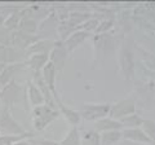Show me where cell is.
Here are the masks:
<instances>
[{"label":"cell","mask_w":155,"mask_h":145,"mask_svg":"<svg viewBox=\"0 0 155 145\" xmlns=\"http://www.w3.org/2000/svg\"><path fill=\"white\" fill-rule=\"evenodd\" d=\"M25 128L13 118L11 109L0 106V135H25Z\"/></svg>","instance_id":"1"},{"label":"cell","mask_w":155,"mask_h":145,"mask_svg":"<svg viewBox=\"0 0 155 145\" xmlns=\"http://www.w3.org/2000/svg\"><path fill=\"white\" fill-rule=\"evenodd\" d=\"M32 115H34V127H35L36 131H41L58 117V112L48 105H39L34 108Z\"/></svg>","instance_id":"2"},{"label":"cell","mask_w":155,"mask_h":145,"mask_svg":"<svg viewBox=\"0 0 155 145\" xmlns=\"http://www.w3.org/2000/svg\"><path fill=\"white\" fill-rule=\"evenodd\" d=\"M21 86L16 82H11L9 84L2 87L0 89V103L2 106H7L11 109V106L21 101Z\"/></svg>","instance_id":"3"},{"label":"cell","mask_w":155,"mask_h":145,"mask_svg":"<svg viewBox=\"0 0 155 145\" xmlns=\"http://www.w3.org/2000/svg\"><path fill=\"white\" fill-rule=\"evenodd\" d=\"M36 40H38V36L31 35V34H26L21 30L12 31V47L17 48V49L22 52H25Z\"/></svg>","instance_id":"4"},{"label":"cell","mask_w":155,"mask_h":145,"mask_svg":"<svg viewBox=\"0 0 155 145\" xmlns=\"http://www.w3.org/2000/svg\"><path fill=\"white\" fill-rule=\"evenodd\" d=\"M25 52L17 49L12 46L9 47H0V62L4 65L8 64H16L19 62V59L22 57V55Z\"/></svg>","instance_id":"5"},{"label":"cell","mask_w":155,"mask_h":145,"mask_svg":"<svg viewBox=\"0 0 155 145\" xmlns=\"http://www.w3.org/2000/svg\"><path fill=\"white\" fill-rule=\"evenodd\" d=\"M56 72H57V69L56 66L52 64L51 61L47 62V65L43 67L41 70V76L44 79L47 87L49 88L52 96H56L57 92H56V88H54V83H56Z\"/></svg>","instance_id":"6"},{"label":"cell","mask_w":155,"mask_h":145,"mask_svg":"<svg viewBox=\"0 0 155 145\" xmlns=\"http://www.w3.org/2000/svg\"><path fill=\"white\" fill-rule=\"evenodd\" d=\"M23 67V64L21 62H16V64H8L4 66V69L0 74V87H4L9 84L11 82L14 80V76H16L17 72Z\"/></svg>","instance_id":"7"},{"label":"cell","mask_w":155,"mask_h":145,"mask_svg":"<svg viewBox=\"0 0 155 145\" xmlns=\"http://www.w3.org/2000/svg\"><path fill=\"white\" fill-rule=\"evenodd\" d=\"M49 61V55H44V53H35V55L27 56L25 61V65L30 66L34 71H40L43 67L47 65V62Z\"/></svg>","instance_id":"8"},{"label":"cell","mask_w":155,"mask_h":145,"mask_svg":"<svg viewBox=\"0 0 155 145\" xmlns=\"http://www.w3.org/2000/svg\"><path fill=\"white\" fill-rule=\"evenodd\" d=\"M53 47H54V43L52 40H36L34 44H31L30 47L25 51L26 56L30 55H35V53H44V55H49V52H52Z\"/></svg>","instance_id":"9"},{"label":"cell","mask_w":155,"mask_h":145,"mask_svg":"<svg viewBox=\"0 0 155 145\" xmlns=\"http://www.w3.org/2000/svg\"><path fill=\"white\" fill-rule=\"evenodd\" d=\"M110 106L109 105H85L83 109V114L84 118L87 119H94L97 117H104L106 113L109 112Z\"/></svg>","instance_id":"10"},{"label":"cell","mask_w":155,"mask_h":145,"mask_svg":"<svg viewBox=\"0 0 155 145\" xmlns=\"http://www.w3.org/2000/svg\"><path fill=\"white\" fill-rule=\"evenodd\" d=\"M27 97L30 100L31 105H34V108L39 105H43L45 103V99L43 96V93L40 92V89L32 82H28L27 83Z\"/></svg>","instance_id":"11"},{"label":"cell","mask_w":155,"mask_h":145,"mask_svg":"<svg viewBox=\"0 0 155 145\" xmlns=\"http://www.w3.org/2000/svg\"><path fill=\"white\" fill-rule=\"evenodd\" d=\"M65 56H66V49L64 46H57L54 44L51 53V62L56 66V69H61L65 62Z\"/></svg>","instance_id":"12"},{"label":"cell","mask_w":155,"mask_h":145,"mask_svg":"<svg viewBox=\"0 0 155 145\" xmlns=\"http://www.w3.org/2000/svg\"><path fill=\"white\" fill-rule=\"evenodd\" d=\"M54 97V100H56V103H57V105H58V108H60V110H61V113L65 115L66 117V119L69 120V122L71 123V124H78V122H79V119H80V115L78 114L76 112H74V110H71V109H69V108H66V106L64 105V103L60 100V97L56 95V96H53Z\"/></svg>","instance_id":"13"},{"label":"cell","mask_w":155,"mask_h":145,"mask_svg":"<svg viewBox=\"0 0 155 145\" xmlns=\"http://www.w3.org/2000/svg\"><path fill=\"white\" fill-rule=\"evenodd\" d=\"M22 9H18V11L13 12L9 14L8 17H5V20H4V27H7L8 30H11V31L18 30V26L22 20Z\"/></svg>","instance_id":"14"},{"label":"cell","mask_w":155,"mask_h":145,"mask_svg":"<svg viewBox=\"0 0 155 145\" xmlns=\"http://www.w3.org/2000/svg\"><path fill=\"white\" fill-rule=\"evenodd\" d=\"M30 136H31V133H28V132L25 135H0V145H13Z\"/></svg>","instance_id":"15"},{"label":"cell","mask_w":155,"mask_h":145,"mask_svg":"<svg viewBox=\"0 0 155 145\" xmlns=\"http://www.w3.org/2000/svg\"><path fill=\"white\" fill-rule=\"evenodd\" d=\"M12 46V31L8 30L4 25L0 26V47Z\"/></svg>","instance_id":"16"},{"label":"cell","mask_w":155,"mask_h":145,"mask_svg":"<svg viewBox=\"0 0 155 145\" xmlns=\"http://www.w3.org/2000/svg\"><path fill=\"white\" fill-rule=\"evenodd\" d=\"M61 145H80L79 143V133H78L76 128H72L71 131L67 133V136L60 143Z\"/></svg>","instance_id":"17"},{"label":"cell","mask_w":155,"mask_h":145,"mask_svg":"<svg viewBox=\"0 0 155 145\" xmlns=\"http://www.w3.org/2000/svg\"><path fill=\"white\" fill-rule=\"evenodd\" d=\"M84 38H85V34H83V32H76V34H74V35H71L65 43L66 49H72V48H74L76 44H79Z\"/></svg>","instance_id":"18"},{"label":"cell","mask_w":155,"mask_h":145,"mask_svg":"<svg viewBox=\"0 0 155 145\" xmlns=\"http://www.w3.org/2000/svg\"><path fill=\"white\" fill-rule=\"evenodd\" d=\"M13 145H34V144L30 143V141H26V139H25V140H21V141H18V143L13 144Z\"/></svg>","instance_id":"19"},{"label":"cell","mask_w":155,"mask_h":145,"mask_svg":"<svg viewBox=\"0 0 155 145\" xmlns=\"http://www.w3.org/2000/svg\"><path fill=\"white\" fill-rule=\"evenodd\" d=\"M4 20H5V18L0 16V26H2V25H4Z\"/></svg>","instance_id":"20"},{"label":"cell","mask_w":155,"mask_h":145,"mask_svg":"<svg viewBox=\"0 0 155 145\" xmlns=\"http://www.w3.org/2000/svg\"><path fill=\"white\" fill-rule=\"evenodd\" d=\"M4 66H5V65H4V64H2V62H0V74H2V71H3V69H4Z\"/></svg>","instance_id":"21"},{"label":"cell","mask_w":155,"mask_h":145,"mask_svg":"<svg viewBox=\"0 0 155 145\" xmlns=\"http://www.w3.org/2000/svg\"><path fill=\"white\" fill-rule=\"evenodd\" d=\"M0 89H2V87H0Z\"/></svg>","instance_id":"22"}]
</instances>
